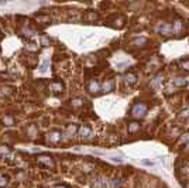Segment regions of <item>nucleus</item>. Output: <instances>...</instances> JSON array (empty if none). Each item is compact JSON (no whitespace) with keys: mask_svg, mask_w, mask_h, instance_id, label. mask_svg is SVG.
<instances>
[{"mask_svg":"<svg viewBox=\"0 0 189 188\" xmlns=\"http://www.w3.org/2000/svg\"><path fill=\"white\" fill-rule=\"evenodd\" d=\"M147 113V105L143 102H137L134 103V105L131 106V109H130V115H131L133 117H144Z\"/></svg>","mask_w":189,"mask_h":188,"instance_id":"f257e3e1","label":"nucleus"},{"mask_svg":"<svg viewBox=\"0 0 189 188\" xmlns=\"http://www.w3.org/2000/svg\"><path fill=\"white\" fill-rule=\"evenodd\" d=\"M37 161H38V164L44 165V167H48V168H52L54 165H55L52 156H50V154H39V156L37 157Z\"/></svg>","mask_w":189,"mask_h":188,"instance_id":"f03ea898","label":"nucleus"},{"mask_svg":"<svg viewBox=\"0 0 189 188\" xmlns=\"http://www.w3.org/2000/svg\"><path fill=\"white\" fill-rule=\"evenodd\" d=\"M171 27H172V34L179 35L181 33H183V30H185V21L178 19V20H175L174 23L171 24Z\"/></svg>","mask_w":189,"mask_h":188,"instance_id":"7ed1b4c3","label":"nucleus"},{"mask_svg":"<svg viewBox=\"0 0 189 188\" xmlns=\"http://www.w3.org/2000/svg\"><path fill=\"white\" fill-rule=\"evenodd\" d=\"M78 136L81 137V139H83V140L90 139V137L93 136V133H92V129H90V127H87V126H81V127L78 129Z\"/></svg>","mask_w":189,"mask_h":188,"instance_id":"20e7f679","label":"nucleus"},{"mask_svg":"<svg viewBox=\"0 0 189 188\" xmlns=\"http://www.w3.org/2000/svg\"><path fill=\"white\" fill-rule=\"evenodd\" d=\"M61 140H62V133L59 130H51L50 133H48V142L50 143L56 144V143H59Z\"/></svg>","mask_w":189,"mask_h":188,"instance_id":"39448f33","label":"nucleus"},{"mask_svg":"<svg viewBox=\"0 0 189 188\" xmlns=\"http://www.w3.org/2000/svg\"><path fill=\"white\" fill-rule=\"evenodd\" d=\"M107 187H109V182H107L103 177H97V178H95L92 182V188H107Z\"/></svg>","mask_w":189,"mask_h":188,"instance_id":"423d86ee","label":"nucleus"},{"mask_svg":"<svg viewBox=\"0 0 189 188\" xmlns=\"http://www.w3.org/2000/svg\"><path fill=\"white\" fill-rule=\"evenodd\" d=\"M50 88L54 94H62V91H64V83H62L61 81H52V82L50 83Z\"/></svg>","mask_w":189,"mask_h":188,"instance_id":"0eeeda50","label":"nucleus"},{"mask_svg":"<svg viewBox=\"0 0 189 188\" xmlns=\"http://www.w3.org/2000/svg\"><path fill=\"white\" fill-rule=\"evenodd\" d=\"M100 83L97 82V81H90L89 83H87V91L90 92V94H95V95H97L99 92H100Z\"/></svg>","mask_w":189,"mask_h":188,"instance_id":"6e6552de","label":"nucleus"},{"mask_svg":"<svg viewBox=\"0 0 189 188\" xmlns=\"http://www.w3.org/2000/svg\"><path fill=\"white\" fill-rule=\"evenodd\" d=\"M158 31L162 35H169V34H172V27H171V24H168V23H162L158 27Z\"/></svg>","mask_w":189,"mask_h":188,"instance_id":"1a4fd4ad","label":"nucleus"},{"mask_svg":"<svg viewBox=\"0 0 189 188\" xmlns=\"http://www.w3.org/2000/svg\"><path fill=\"white\" fill-rule=\"evenodd\" d=\"M124 82H126L129 86H131V85H134V83L137 82V77H135L133 72H130V74H126V75H124Z\"/></svg>","mask_w":189,"mask_h":188,"instance_id":"9d476101","label":"nucleus"},{"mask_svg":"<svg viewBox=\"0 0 189 188\" xmlns=\"http://www.w3.org/2000/svg\"><path fill=\"white\" fill-rule=\"evenodd\" d=\"M162 79H164L162 74H158L157 77H154V79H151V86L154 89H158V88H160V85L162 83Z\"/></svg>","mask_w":189,"mask_h":188,"instance_id":"9b49d317","label":"nucleus"},{"mask_svg":"<svg viewBox=\"0 0 189 188\" xmlns=\"http://www.w3.org/2000/svg\"><path fill=\"white\" fill-rule=\"evenodd\" d=\"M127 129H129L130 134H134V133H137V132L140 130V123L138 122H130L129 126H127Z\"/></svg>","mask_w":189,"mask_h":188,"instance_id":"f8f14e48","label":"nucleus"},{"mask_svg":"<svg viewBox=\"0 0 189 188\" xmlns=\"http://www.w3.org/2000/svg\"><path fill=\"white\" fill-rule=\"evenodd\" d=\"M83 103H85V100L82 99V98H75V99H72L71 100V105H72V108H81V106H83Z\"/></svg>","mask_w":189,"mask_h":188,"instance_id":"ddd939ff","label":"nucleus"},{"mask_svg":"<svg viewBox=\"0 0 189 188\" xmlns=\"http://www.w3.org/2000/svg\"><path fill=\"white\" fill-rule=\"evenodd\" d=\"M179 67L182 71L189 72V58H183V60L179 61Z\"/></svg>","mask_w":189,"mask_h":188,"instance_id":"4468645a","label":"nucleus"},{"mask_svg":"<svg viewBox=\"0 0 189 188\" xmlns=\"http://www.w3.org/2000/svg\"><path fill=\"white\" fill-rule=\"evenodd\" d=\"M102 86H103V91H104V92L113 91V81H112V79H106Z\"/></svg>","mask_w":189,"mask_h":188,"instance_id":"2eb2a0df","label":"nucleus"},{"mask_svg":"<svg viewBox=\"0 0 189 188\" xmlns=\"http://www.w3.org/2000/svg\"><path fill=\"white\" fill-rule=\"evenodd\" d=\"M121 187V180L120 178H113L109 181V188H120Z\"/></svg>","mask_w":189,"mask_h":188,"instance_id":"dca6fc26","label":"nucleus"},{"mask_svg":"<svg viewBox=\"0 0 189 188\" xmlns=\"http://www.w3.org/2000/svg\"><path fill=\"white\" fill-rule=\"evenodd\" d=\"M85 20H86V21H95V20H97V13L87 12L86 14H85Z\"/></svg>","mask_w":189,"mask_h":188,"instance_id":"f3484780","label":"nucleus"},{"mask_svg":"<svg viewBox=\"0 0 189 188\" xmlns=\"http://www.w3.org/2000/svg\"><path fill=\"white\" fill-rule=\"evenodd\" d=\"M178 117H179L181 120H188L189 119V109H182V110L179 112V115H178Z\"/></svg>","mask_w":189,"mask_h":188,"instance_id":"a211bd4d","label":"nucleus"},{"mask_svg":"<svg viewBox=\"0 0 189 188\" xmlns=\"http://www.w3.org/2000/svg\"><path fill=\"white\" fill-rule=\"evenodd\" d=\"M174 85L175 86H186L188 85V81L183 79V78H176V79H174Z\"/></svg>","mask_w":189,"mask_h":188,"instance_id":"6ab92c4d","label":"nucleus"},{"mask_svg":"<svg viewBox=\"0 0 189 188\" xmlns=\"http://www.w3.org/2000/svg\"><path fill=\"white\" fill-rule=\"evenodd\" d=\"M35 20L39 21V23H50L51 19H50V16H37Z\"/></svg>","mask_w":189,"mask_h":188,"instance_id":"aec40b11","label":"nucleus"},{"mask_svg":"<svg viewBox=\"0 0 189 188\" xmlns=\"http://www.w3.org/2000/svg\"><path fill=\"white\" fill-rule=\"evenodd\" d=\"M7 184H8V177L0 174V188H4Z\"/></svg>","mask_w":189,"mask_h":188,"instance_id":"412c9836","label":"nucleus"},{"mask_svg":"<svg viewBox=\"0 0 189 188\" xmlns=\"http://www.w3.org/2000/svg\"><path fill=\"white\" fill-rule=\"evenodd\" d=\"M3 123H4L6 126H13L14 125V120H13V117L6 116V117H3Z\"/></svg>","mask_w":189,"mask_h":188,"instance_id":"4be33fe9","label":"nucleus"},{"mask_svg":"<svg viewBox=\"0 0 189 188\" xmlns=\"http://www.w3.org/2000/svg\"><path fill=\"white\" fill-rule=\"evenodd\" d=\"M145 43H147L145 38H137V40L133 41V44H134V46H137V47H143V44H145Z\"/></svg>","mask_w":189,"mask_h":188,"instance_id":"5701e85b","label":"nucleus"},{"mask_svg":"<svg viewBox=\"0 0 189 188\" xmlns=\"http://www.w3.org/2000/svg\"><path fill=\"white\" fill-rule=\"evenodd\" d=\"M78 129H79V127H76L75 125L69 126V127H68V134H69V136H73V134H75L76 132H78Z\"/></svg>","mask_w":189,"mask_h":188,"instance_id":"b1692460","label":"nucleus"},{"mask_svg":"<svg viewBox=\"0 0 189 188\" xmlns=\"http://www.w3.org/2000/svg\"><path fill=\"white\" fill-rule=\"evenodd\" d=\"M181 142L182 143H189V133H185L181 136Z\"/></svg>","mask_w":189,"mask_h":188,"instance_id":"393cba45","label":"nucleus"},{"mask_svg":"<svg viewBox=\"0 0 189 188\" xmlns=\"http://www.w3.org/2000/svg\"><path fill=\"white\" fill-rule=\"evenodd\" d=\"M7 153H8V148L6 146H0V154L3 156V154H7Z\"/></svg>","mask_w":189,"mask_h":188,"instance_id":"a878e982","label":"nucleus"},{"mask_svg":"<svg viewBox=\"0 0 189 188\" xmlns=\"http://www.w3.org/2000/svg\"><path fill=\"white\" fill-rule=\"evenodd\" d=\"M39 71H41V72H45V71H47V61H44V62H42L41 69H39Z\"/></svg>","mask_w":189,"mask_h":188,"instance_id":"bb28decb","label":"nucleus"},{"mask_svg":"<svg viewBox=\"0 0 189 188\" xmlns=\"http://www.w3.org/2000/svg\"><path fill=\"white\" fill-rule=\"evenodd\" d=\"M55 188H69V187H66V185H56Z\"/></svg>","mask_w":189,"mask_h":188,"instance_id":"cd10ccee","label":"nucleus"},{"mask_svg":"<svg viewBox=\"0 0 189 188\" xmlns=\"http://www.w3.org/2000/svg\"><path fill=\"white\" fill-rule=\"evenodd\" d=\"M188 147H189V143H188Z\"/></svg>","mask_w":189,"mask_h":188,"instance_id":"c85d7f7f","label":"nucleus"},{"mask_svg":"<svg viewBox=\"0 0 189 188\" xmlns=\"http://www.w3.org/2000/svg\"><path fill=\"white\" fill-rule=\"evenodd\" d=\"M188 100H189V98H188Z\"/></svg>","mask_w":189,"mask_h":188,"instance_id":"c756f323","label":"nucleus"}]
</instances>
